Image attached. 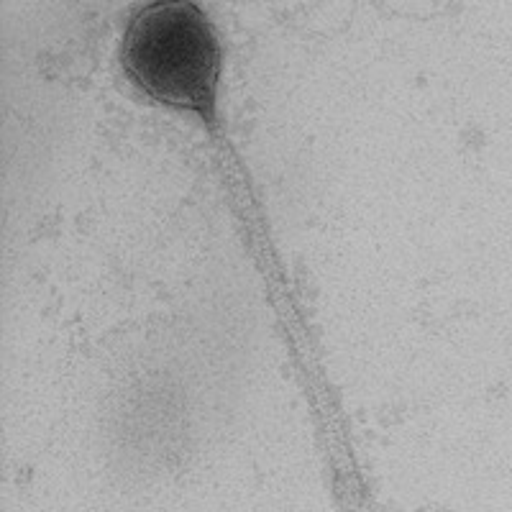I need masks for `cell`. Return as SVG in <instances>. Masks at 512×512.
Instances as JSON below:
<instances>
[{
    "label": "cell",
    "instance_id": "1",
    "mask_svg": "<svg viewBox=\"0 0 512 512\" xmlns=\"http://www.w3.org/2000/svg\"><path fill=\"white\" fill-rule=\"evenodd\" d=\"M123 70L159 103L195 111L213 126L221 44L195 3H154L131 18Z\"/></svg>",
    "mask_w": 512,
    "mask_h": 512
}]
</instances>
